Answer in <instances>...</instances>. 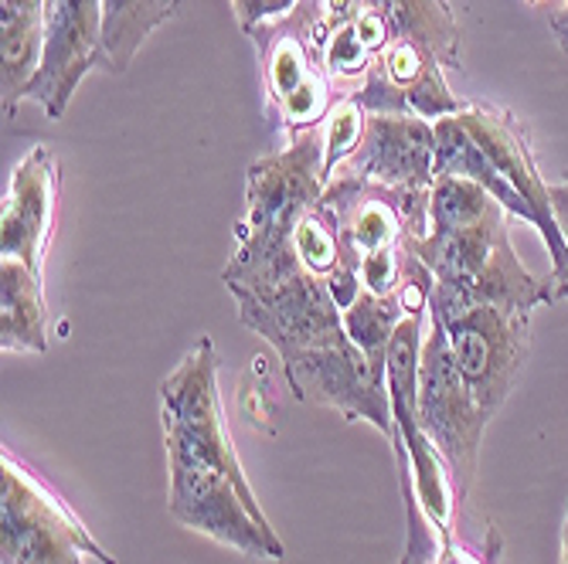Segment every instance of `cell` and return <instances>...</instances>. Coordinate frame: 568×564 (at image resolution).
Instances as JSON below:
<instances>
[{
  "label": "cell",
  "mask_w": 568,
  "mask_h": 564,
  "mask_svg": "<svg viewBox=\"0 0 568 564\" xmlns=\"http://www.w3.org/2000/svg\"><path fill=\"white\" fill-rule=\"evenodd\" d=\"M548 28H551V34L558 38L561 51L568 55V0H555V4H551V11H548Z\"/></svg>",
  "instance_id": "obj_22"
},
{
  "label": "cell",
  "mask_w": 568,
  "mask_h": 564,
  "mask_svg": "<svg viewBox=\"0 0 568 564\" xmlns=\"http://www.w3.org/2000/svg\"><path fill=\"white\" fill-rule=\"evenodd\" d=\"M178 4L181 0H99L106 72L123 75L140 55L143 41L178 14Z\"/></svg>",
  "instance_id": "obj_16"
},
{
  "label": "cell",
  "mask_w": 568,
  "mask_h": 564,
  "mask_svg": "<svg viewBox=\"0 0 568 564\" xmlns=\"http://www.w3.org/2000/svg\"><path fill=\"white\" fill-rule=\"evenodd\" d=\"M248 38L260 48L266 113L286 133V140L324 126L341 95L324 72L314 38H310L306 0H300L296 11H290L286 18L255 28Z\"/></svg>",
  "instance_id": "obj_6"
},
{
  "label": "cell",
  "mask_w": 568,
  "mask_h": 564,
  "mask_svg": "<svg viewBox=\"0 0 568 564\" xmlns=\"http://www.w3.org/2000/svg\"><path fill=\"white\" fill-rule=\"evenodd\" d=\"M408 317H419L402 296H375L361 289L344 310V330L375 368H388V347Z\"/></svg>",
  "instance_id": "obj_17"
},
{
  "label": "cell",
  "mask_w": 568,
  "mask_h": 564,
  "mask_svg": "<svg viewBox=\"0 0 568 564\" xmlns=\"http://www.w3.org/2000/svg\"><path fill=\"white\" fill-rule=\"evenodd\" d=\"M436 286L459 299L535 314L551 302V283L525 269L510 245L507 212L474 181L436 177L429 194V235L416 242Z\"/></svg>",
  "instance_id": "obj_2"
},
{
  "label": "cell",
  "mask_w": 568,
  "mask_h": 564,
  "mask_svg": "<svg viewBox=\"0 0 568 564\" xmlns=\"http://www.w3.org/2000/svg\"><path fill=\"white\" fill-rule=\"evenodd\" d=\"M365 126H368V113L357 106L351 95H341L334 102V110L327 113L324 120V177L331 181L344 164L347 157L357 150L361 136H365Z\"/></svg>",
  "instance_id": "obj_18"
},
{
  "label": "cell",
  "mask_w": 568,
  "mask_h": 564,
  "mask_svg": "<svg viewBox=\"0 0 568 564\" xmlns=\"http://www.w3.org/2000/svg\"><path fill=\"white\" fill-rule=\"evenodd\" d=\"M280 365L296 401L331 408L347 422H368L392 442L395 419L388 398V368H375L351 337L331 347L303 350Z\"/></svg>",
  "instance_id": "obj_7"
},
{
  "label": "cell",
  "mask_w": 568,
  "mask_h": 564,
  "mask_svg": "<svg viewBox=\"0 0 568 564\" xmlns=\"http://www.w3.org/2000/svg\"><path fill=\"white\" fill-rule=\"evenodd\" d=\"M116 564L75 510L14 452H0V564Z\"/></svg>",
  "instance_id": "obj_3"
},
{
  "label": "cell",
  "mask_w": 568,
  "mask_h": 564,
  "mask_svg": "<svg viewBox=\"0 0 568 564\" xmlns=\"http://www.w3.org/2000/svg\"><path fill=\"white\" fill-rule=\"evenodd\" d=\"M92 69H106L99 0H44L41 65L28 85V99L38 102L48 120H62Z\"/></svg>",
  "instance_id": "obj_8"
},
{
  "label": "cell",
  "mask_w": 568,
  "mask_h": 564,
  "mask_svg": "<svg viewBox=\"0 0 568 564\" xmlns=\"http://www.w3.org/2000/svg\"><path fill=\"white\" fill-rule=\"evenodd\" d=\"M561 564H568V506H565V524H561Z\"/></svg>",
  "instance_id": "obj_23"
},
{
  "label": "cell",
  "mask_w": 568,
  "mask_h": 564,
  "mask_svg": "<svg viewBox=\"0 0 568 564\" xmlns=\"http://www.w3.org/2000/svg\"><path fill=\"white\" fill-rule=\"evenodd\" d=\"M531 4H545V0H531Z\"/></svg>",
  "instance_id": "obj_25"
},
{
  "label": "cell",
  "mask_w": 568,
  "mask_h": 564,
  "mask_svg": "<svg viewBox=\"0 0 568 564\" xmlns=\"http://www.w3.org/2000/svg\"><path fill=\"white\" fill-rule=\"evenodd\" d=\"M497 557H500V531H497V524H487V531L477 544L459 541V531L443 537L439 554L426 564H497Z\"/></svg>",
  "instance_id": "obj_19"
},
{
  "label": "cell",
  "mask_w": 568,
  "mask_h": 564,
  "mask_svg": "<svg viewBox=\"0 0 568 564\" xmlns=\"http://www.w3.org/2000/svg\"><path fill=\"white\" fill-rule=\"evenodd\" d=\"M324 187L321 130L300 133L245 171V215L235 225L239 245L222 283L239 302L242 327L260 334L280 361L347 340L334 293L306 273L293 248L296 222L321 201Z\"/></svg>",
  "instance_id": "obj_1"
},
{
  "label": "cell",
  "mask_w": 568,
  "mask_h": 564,
  "mask_svg": "<svg viewBox=\"0 0 568 564\" xmlns=\"http://www.w3.org/2000/svg\"><path fill=\"white\" fill-rule=\"evenodd\" d=\"M0 350L44 353L48 350V302L41 273L18 259H0Z\"/></svg>",
  "instance_id": "obj_14"
},
{
  "label": "cell",
  "mask_w": 568,
  "mask_h": 564,
  "mask_svg": "<svg viewBox=\"0 0 568 564\" xmlns=\"http://www.w3.org/2000/svg\"><path fill=\"white\" fill-rule=\"evenodd\" d=\"M555 299H568V283H561V286L551 289V302H555Z\"/></svg>",
  "instance_id": "obj_24"
},
{
  "label": "cell",
  "mask_w": 568,
  "mask_h": 564,
  "mask_svg": "<svg viewBox=\"0 0 568 564\" xmlns=\"http://www.w3.org/2000/svg\"><path fill=\"white\" fill-rule=\"evenodd\" d=\"M548 197H551V212H555V225L568 245V181L548 184Z\"/></svg>",
  "instance_id": "obj_21"
},
{
  "label": "cell",
  "mask_w": 568,
  "mask_h": 564,
  "mask_svg": "<svg viewBox=\"0 0 568 564\" xmlns=\"http://www.w3.org/2000/svg\"><path fill=\"white\" fill-rule=\"evenodd\" d=\"M55 204H59V161L51 146H34L18 161L4 191L0 212V255L44 269V252L55 235Z\"/></svg>",
  "instance_id": "obj_11"
},
{
  "label": "cell",
  "mask_w": 568,
  "mask_h": 564,
  "mask_svg": "<svg viewBox=\"0 0 568 564\" xmlns=\"http://www.w3.org/2000/svg\"><path fill=\"white\" fill-rule=\"evenodd\" d=\"M44 0H0V106L11 120L41 65Z\"/></svg>",
  "instance_id": "obj_13"
},
{
  "label": "cell",
  "mask_w": 568,
  "mask_h": 564,
  "mask_svg": "<svg viewBox=\"0 0 568 564\" xmlns=\"http://www.w3.org/2000/svg\"><path fill=\"white\" fill-rule=\"evenodd\" d=\"M337 174H354L385 187H433L436 130L429 120L412 113H368L365 136Z\"/></svg>",
  "instance_id": "obj_12"
},
{
  "label": "cell",
  "mask_w": 568,
  "mask_h": 564,
  "mask_svg": "<svg viewBox=\"0 0 568 564\" xmlns=\"http://www.w3.org/2000/svg\"><path fill=\"white\" fill-rule=\"evenodd\" d=\"M385 18L392 41L429 48L446 69H459V24L449 0H361Z\"/></svg>",
  "instance_id": "obj_15"
},
{
  "label": "cell",
  "mask_w": 568,
  "mask_h": 564,
  "mask_svg": "<svg viewBox=\"0 0 568 564\" xmlns=\"http://www.w3.org/2000/svg\"><path fill=\"white\" fill-rule=\"evenodd\" d=\"M429 320L443 327L456 371L494 419L528 361L531 317L490 302L459 299L433 283Z\"/></svg>",
  "instance_id": "obj_4"
},
{
  "label": "cell",
  "mask_w": 568,
  "mask_h": 564,
  "mask_svg": "<svg viewBox=\"0 0 568 564\" xmlns=\"http://www.w3.org/2000/svg\"><path fill=\"white\" fill-rule=\"evenodd\" d=\"M459 123L467 126V133L480 143V150L490 157V164L500 171V177L525 197V204L535 215L538 235L545 238L548 252H551V289L568 283V245L555 225V212H551V197H548V181L541 177V167L535 161V150H531V136L528 126L514 116L510 110L500 106H484V102H467L463 113H456Z\"/></svg>",
  "instance_id": "obj_9"
},
{
  "label": "cell",
  "mask_w": 568,
  "mask_h": 564,
  "mask_svg": "<svg viewBox=\"0 0 568 564\" xmlns=\"http://www.w3.org/2000/svg\"><path fill=\"white\" fill-rule=\"evenodd\" d=\"M487 422V408L453 365L443 327L429 320L419 357V425L449 470L459 514L474 496Z\"/></svg>",
  "instance_id": "obj_5"
},
{
  "label": "cell",
  "mask_w": 568,
  "mask_h": 564,
  "mask_svg": "<svg viewBox=\"0 0 568 564\" xmlns=\"http://www.w3.org/2000/svg\"><path fill=\"white\" fill-rule=\"evenodd\" d=\"M443 62L429 48L412 41H392L375 59L351 99L365 113H412L429 123L463 113L467 102H459L443 75Z\"/></svg>",
  "instance_id": "obj_10"
},
{
  "label": "cell",
  "mask_w": 568,
  "mask_h": 564,
  "mask_svg": "<svg viewBox=\"0 0 568 564\" xmlns=\"http://www.w3.org/2000/svg\"><path fill=\"white\" fill-rule=\"evenodd\" d=\"M296 4H300V0H232V11H235V21H239L242 34H252L255 28L280 21L290 11H296Z\"/></svg>",
  "instance_id": "obj_20"
}]
</instances>
